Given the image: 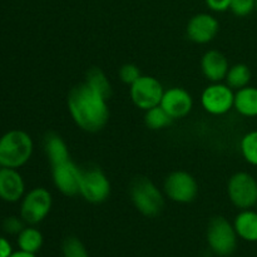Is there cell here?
<instances>
[{"label": "cell", "mask_w": 257, "mask_h": 257, "mask_svg": "<svg viewBox=\"0 0 257 257\" xmlns=\"http://www.w3.org/2000/svg\"><path fill=\"white\" fill-rule=\"evenodd\" d=\"M107 100L87 83H83L70 90L68 108L73 120L80 130L95 133L103 130L109 119Z\"/></svg>", "instance_id": "obj_1"}, {"label": "cell", "mask_w": 257, "mask_h": 257, "mask_svg": "<svg viewBox=\"0 0 257 257\" xmlns=\"http://www.w3.org/2000/svg\"><path fill=\"white\" fill-rule=\"evenodd\" d=\"M33 148V140L27 132L9 131L0 137V166L15 170L22 167L32 157Z\"/></svg>", "instance_id": "obj_2"}, {"label": "cell", "mask_w": 257, "mask_h": 257, "mask_svg": "<svg viewBox=\"0 0 257 257\" xmlns=\"http://www.w3.org/2000/svg\"><path fill=\"white\" fill-rule=\"evenodd\" d=\"M131 200L142 215L153 217L162 211L163 195L151 180L138 177L131 185Z\"/></svg>", "instance_id": "obj_3"}, {"label": "cell", "mask_w": 257, "mask_h": 257, "mask_svg": "<svg viewBox=\"0 0 257 257\" xmlns=\"http://www.w3.org/2000/svg\"><path fill=\"white\" fill-rule=\"evenodd\" d=\"M230 201L241 210H250L257 206V181L247 172H237L227 185Z\"/></svg>", "instance_id": "obj_4"}, {"label": "cell", "mask_w": 257, "mask_h": 257, "mask_svg": "<svg viewBox=\"0 0 257 257\" xmlns=\"http://www.w3.org/2000/svg\"><path fill=\"white\" fill-rule=\"evenodd\" d=\"M207 241L211 250L220 256H228L237 246L235 227L226 218L215 217L208 225Z\"/></svg>", "instance_id": "obj_5"}, {"label": "cell", "mask_w": 257, "mask_h": 257, "mask_svg": "<svg viewBox=\"0 0 257 257\" xmlns=\"http://www.w3.org/2000/svg\"><path fill=\"white\" fill-rule=\"evenodd\" d=\"M52 195L43 187L33 188L23 197L20 206V217L25 223L37 225L42 222L52 208Z\"/></svg>", "instance_id": "obj_6"}, {"label": "cell", "mask_w": 257, "mask_h": 257, "mask_svg": "<svg viewBox=\"0 0 257 257\" xmlns=\"http://www.w3.org/2000/svg\"><path fill=\"white\" fill-rule=\"evenodd\" d=\"M79 195L89 203L104 202L110 195V182L105 173L98 167L82 170Z\"/></svg>", "instance_id": "obj_7"}, {"label": "cell", "mask_w": 257, "mask_h": 257, "mask_svg": "<svg viewBox=\"0 0 257 257\" xmlns=\"http://www.w3.org/2000/svg\"><path fill=\"white\" fill-rule=\"evenodd\" d=\"M166 196L177 203H190L197 197L198 185L192 175L185 171L170 173L163 185Z\"/></svg>", "instance_id": "obj_8"}, {"label": "cell", "mask_w": 257, "mask_h": 257, "mask_svg": "<svg viewBox=\"0 0 257 257\" xmlns=\"http://www.w3.org/2000/svg\"><path fill=\"white\" fill-rule=\"evenodd\" d=\"M163 93L165 90L160 80L150 75H141L137 82L131 85L132 102L143 110L160 105Z\"/></svg>", "instance_id": "obj_9"}, {"label": "cell", "mask_w": 257, "mask_h": 257, "mask_svg": "<svg viewBox=\"0 0 257 257\" xmlns=\"http://www.w3.org/2000/svg\"><path fill=\"white\" fill-rule=\"evenodd\" d=\"M235 93L232 88L221 82L212 83L202 93L201 103L206 112L213 115H221L230 112L233 108Z\"/></svg>", "instance_id": "obj_10"}, {"label": "cell", "mask_w": 257, "mask_h": 257, "mask_svg": "<svg viewBox=\"0 0 257 257\" xmlns=\"http://www.w3.org/2000/svg\"><path fill=\"white\" fill-rule=\"evenodd\" d=\"M52 175L54 186L65 196L73 197L79 195L82 168L73 161H65L60 165L52 166Z\"/></svg>", "instance_id": "obj_11"}, {"label": "cell", "mask_w": 257, "mask_h": 257, "mask_svg": "<svg viewBox=\"0 0 257 257\" xmlns=\"http://www.w3.org/2000/svg\"><path fill=\"white\" fill-rule=\"evenodd\" d=\"M220 24L217 19L211 14H197L188 22L187 37L197 44H206L215 39Z\"/></svg>", "instance_id": "obj_12"}, {"label": "cell", "mask_w": 257, "mask_h": 257, "mask_svg": "<svg viewBox=\"0 0 257 257\" xmlns=\"http://www.w3.org/2000/svg\"><path fill=\"white\" fill-rule=\"evenodd\" d=\"M193 105L192 97L187 90L182 88L173 87L163 93L161 107L173 118H183L191 112Z\"/></svg>", "instance_id": "obj_13"}, {"label": "cell", "mask_w": 257, "mask_h": 257, "mask_svg": "<svg viewBox=\"0 0 257 257\" xmlns=\"http://www.w3.org/2000/svg\"><path fill=\"white\" fill-rule=\"evenodd\" d=\"M25 183L15 168H0V198L5 202H18L24 197Z\"/></svg>", "instance_id": "obj_14"}, {"label": "cell", "mask_w": 257, "mask_h": 257, "mask_svg": "<svg viewBox=\"0 0 257 257\" xmlns=\"http://www.w3.org/2000/svg\"><path fill=\"white\" fill-rule=\"evenodd\" d=\"M202 73L212 83L221 82L226 78L230 65L225 55L218 50H208L201 60Z\"/></svg>", "instance_id": "obj_15"}, {"label": "cell", "mask_w": 257, "mask_h": 257, "mask_svg": "<svg viewBox=\"0 0 257 257\" xmlns=\"http://www.w3.org/2000/svg\"><path fill=\"white\" fill-rule=\"evenodd\" d=\"M236 233L241 238L251 242L257 241V212L256 211L242 210L238 213L233 222Z\"/></svg>", "instance_id": "obj_16"}, {"label": "cell", "mask_w": 257, "mask_h": 257, "mask_svg": "<svg viewBox=\"0 0 257 257\" xmlns=\"http://www.w3.org/2000/svg\"><path fill=\"white\" fill-rule=\"evenodd\" d=\"M233 108L243 117H257V88H241L235 93Z\"/></svg>", "instance_id": "obj_17"}, {"label": "cell", "mask_w": 257, "mask_h": 257, "mask_svg": "<svg viewBox=\"0 0 257 257\" xmlns=\"http://www.w3.org/2000/svg\"><path fill=\"white\" fill-rule=\"evenodd\" d=\"M44 150L52 166L60 165V163L70 160L67 143L63 141L60 136L55 135V133H49L45 137Z\"/></svg>", "instance_id": "obj_18"}, {"label": "cell", "mask_w": 257, "mask_h": 257, "mask_svg": "<svg viewBox=\"0 0 257 257\" xmlns=\"http://www.w3.org/2000/svg\"><path fill=\"white\" fill-rule=\"evenodd\" d=\"M226 84L232 89H241L247 87L251 80V70L246 64H235L230 67L226 74Z\"/></svg>", "instance_id": "obj_19"}, {"label": "cell", "mask_w": 257, "mask_h": 257, "mask_svg": "<svg viewBox=\"0 0 257 257\" xmlns=\"http://www.w3.org/2000/svg\"><path fill=\"white\" fill-rule=\"evenodd\" d=\"M89 85L92 89H94L95 92L99 93L102 97H104L105 99L110 97V93H112V88H110V83L108 80L107 75L103 73V70H100L99 68H92V69L88 70L87 77H85V82Z\"/></svg>", "instance_id": "obj_20"}, {"label": "cell", "mask_w": 257, "mask_h": 257, "mask_svg": "<svg viewBox=\"0 0 257 257\" xmlns=\"http://www.w3.org/2000/svg\"><path fill=\"white\" fill-rule=\"evenodd\" d=\"M18 245L19 248L27 252L35 253L43 245V235L39 230L34 227H25L18 235Z\"/></svg>", "instance_id": "obj_21"}, {"label": "cell", "mask_w": 257, "mask_h": 257, "mask_svg": "<svg viewBox=\"0 0 257 257\" xmlns=\"http://www.w3.org/2000/svg\"><path fill=\"white\" fill-rule=\"evenodd\" d=\"M172 120L173 118L161 107V104L146 110L145 123L150 130H163V128L168 127L172 123Z\"/></svg>", "instance_id": "obj_22"}, {"label": "cell", "mask_w": 257, "mask_h": 257, "mask_svg": "<svg viewBox=\"0 0 257 257\" xmlns=\"http://www.w3.org/2000/svg\"><path fill=\"white\" fill-rule=\"evenodd\" d=\"M240 150L243 158L250 165L257 167V131H253V132L243 136L240 143Z\"/></svg>", "instance_id": "obj_23"}, {"label": "cell", "mask_w": 257, "mask_h": 257, "mask_svg": "<svg viewBox=\"0 0 257 257\" xmlns=\"http://www.w3.org/2000/svg\"><path fill=\"white\" fill-rule=\"evenodd\" d=\"M230 9L236 17H247L256 9V0H231Z\"/></svg>", "instance_id": "obj_24"}, {"label": "cell", "mask_w": 257, "mask_h": 257, "mask_svg": "<svg viewBox=\"0 0 257 257\" xmlns=\"http://www.w3.org/2000/svg\"><path fill=\"white\" fill-rule=\"evenodd\" d=\"M141 70L140 68L132 63H127V64L122 65L119 69V78L124 84L132 85L133 83L137 82L138 78L141 77Z\"/></svg>", "instance_id": "obj_25"}, {"label": "cell", "mask_w": 257, "mask_h": 257, "mask_svg": "<svg viewBox=\"0 0 257 257\" xmlns=\"http://www.w3.org/2000/svg\"><path fill=\"white\" fill-rule=\"evenodd\" d=\"M65 257H88L87 251L77 238H68L64 243Z\"/></svg>", "instance_id": "obj_26"}, {"label": "cell", "mask_w": 257, "mask_h": 257, "mask_svg": "<svg viewBox=\"0 0 257 257\" xmlns=\"http://www.w3.org/2000/svg\"><path fill=\"white\" fill-rule=\"evenodd\" d=\"M24 220L17 216H10L3 221V230L9 235H19L24 230Z\"/></svg>", "instance_id": "obj_27"}, {"label": "cell", "mask_w": 257, "mask_h": 257, "mask_svg": "<svg viewBox=\"0 0 257 257\" xmlns=\"http://www.w3.org/2000/svg\"><path fill=\"white\" fill-rule=\"evenodd\" d=\"M206 4L213 12H226L230 9L231 0H206Z\"/></svg>", "instance_id": "obj_28"}, {"label": "cell", "mask_w": 257, "mask_h": 257, "mask_svg": "<svg viewBox=\"0 0 257 257\" xmlns=\"http://www.w3.org/2000/svg\"><path fill=\"white\" fill-rule=\"evenodd\" d=\"M12 252V245L9 243V241L0 236V257H9Z\"/></svg>", "instance_id": "obj_29"}, {"label": "cell", "mask_w": 257, "mask_h": 257, "mask_svg": "<svg viewBox=\"0 0 257 257\" xmlns=\"http://www.w3.org/2000/svg\"><path fill=\"white\" fill-rule=\"evenodd\" d=\"M9 257H35L34 253H30V252H27V251H17V252H12V255Z\"/></svg>", "instance_id": "obj_30"}, {"label": "cell", "mask_w": 257, "mask_h": 257, "mask_svg": "<svg viewBox=\"0 0 257 257\" xmlns=\"http://www.w3.org/2000/svg\"><path fill=\"white\" fill-rule=\"evenodd\" d=\"M256 10H257V0H256Z\"/></svg>", "instance_id": "obj_31"}, {"label": "cell", "mask_w": 257, "mask_h": 257, "mask_svg": "<svg viewBox=\"0 0 257 257\" xmlns=\"http://www.w3.org/2000/svg\"><path fill=\"white\" fill-rule=\"evenodd\" d=\"M0 168H2V166H0Z\"/></svg>", "instance_id": "obj_32"}, {"label": "cell", "mask_w": 257, "mask_h": 257, "mask_svg": "<svg viewBox=\"0 0 257 257\" xmlns=\"http://www.w3.org/2000/svg\"><path fill=\"white\" fill-rule=\"evenodd\" d=\"M256 242H257V241H256Z\"/></svg>", "instance_id": "obj_33"}]
</instances>
